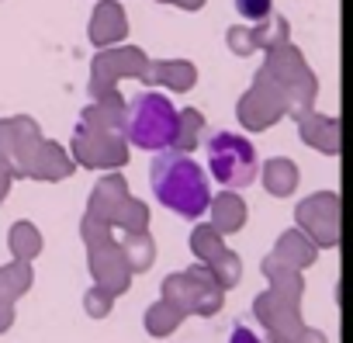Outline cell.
I'll return each mask as SVG.
<instances>
[{
    "label": "cell",
    "mask_w": 353,
    "mask_h": 343,
    "mask_svg": "<svg viewBox=\"0 0 353 343\" xmlns=\"http://www.w3.org/2000/svg\"><path fill=\"white\" fill-rule=\"evenodd\" d=\"M149 184L163 208L184 219H201L212 205V184L198 159L176 149H156L149 163Z\"/></svg>",
    "instance_id": "1"
},
{
    "label": "cell",
    "mask_w": 353,
    "mask_h": 343,
    "mask_svg": "<svg viewBox=\"0 0 353 343\" xmlns=\"http://www.w3.org/2000/svg\"><path fill=\"white\" fill-rule=\"evenodd\" d=\"M125 135L132 139V146L139 149H166L176 139V111L170 104V97L156 94V90H142L128 101L125 111Z\"/></svg>",
    "instance_id": "2"
},
{
    "label": "cell",
    "mask_w": 353,
    "mask_h": 343,
    "mask_svg": "<svg viewBox=\"0 0 353 343\" xmlns=\"http://www.w3.org/2000/svg\"><path fill=\"white\" fill-rule=\"evenodd\" d=\"M208 170L222 188H250L256 177V149L236 132H215L208 139Z\"/></svg>",
    "instance_id": "3"
},
{
    "label": "cell",
    "mask_w": 353,
    "mask_h": 343,
    "mask_svg": "<svg viewBox=\"0 0 353 343\" xmlns=\"http://www.w3.org/2000/svg\"><path fill=\"white\" fill-rule=\"evenodd\" d=\"M236 11H239L246 21H263V18H270V11H274V0H236Z\"/></svg>",
    "instance_id": "4"
},
{
    "label": "cell",
    "mask_w": 353,
    "mask_h": 343,
    "mask_svg": "<svg viewBox=\"0 0 353 343\" xmlns=\"http://www.w3.org/2000/svg\"><path fill=\"white\" fill-rule=\"evenodd\" d=\"M229 343H260V340H256V333H253V329H246V326L239 322V326L232 329V340H229Z\"/></svg>",
    "instance_id": "5"
}]
</instances>
